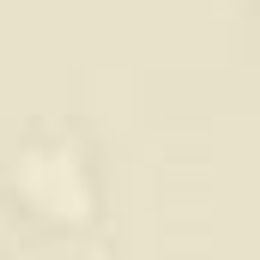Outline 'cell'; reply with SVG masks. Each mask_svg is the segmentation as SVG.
Here are the masks:
<instances>
[{
	"mask_svg": "<svg viewBox=\"0 0 260 260\" xmlns=\"http://www.w3.org/2000/svg\"><path fill=\"white\" fill-rule=\"evenodd\" d=\"M24 188H30V200H43L55 218H79L85 212V170H79V157L73 151H30L24 157Z\"/></svg>",
	"mask_w": 260,
	"mask_h": 260,
	"instance_id": "6da1fadb",
	"label": "cell"
}]
</instances>
